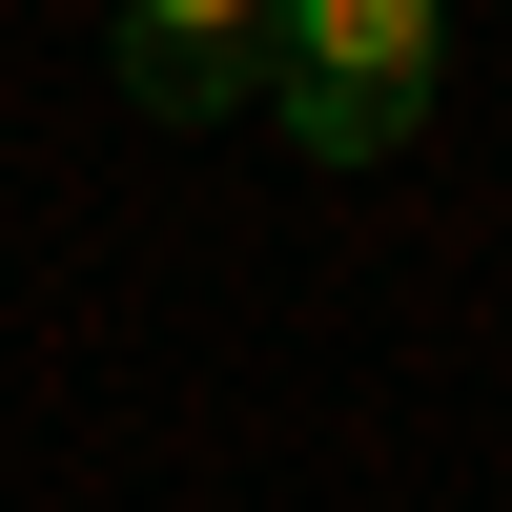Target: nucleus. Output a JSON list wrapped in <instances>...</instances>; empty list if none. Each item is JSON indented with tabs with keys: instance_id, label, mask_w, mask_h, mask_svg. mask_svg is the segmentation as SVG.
I'll list each match as a JSON object with an SVG mask.
<instances>
[{
	"instance_id": "f03ea898",
	"label": "nucleus",
	"mask_w": 512,
	"mask_h": 512,
	"mask_svg": "<svg viewBox=\"0 0 512 512\" xmlns=\"http://www.w3.org/2000/svg\"><path fill=\"white\" fill-rule=\"evenodd\" d=\"M267 41H287V0H123L103 62L144 123H226V103H267Z\"/></svg>"
},
{
	"instance_id": "f257e3e1",
	"label": "nucleus",
	"mask_w": 512,
	"mask_h": 512,
	"mask_svg": "<svg viewBox=\"0 0 512 512\" xmlns=\"http://www.w3.org/2000/svg\"><path fill=\"white\" fill-rule=\"evenodd\" d=\"M451 103V0H287L267 41V144L287 164H390Z\"/></svg>"
}]
</instances>
